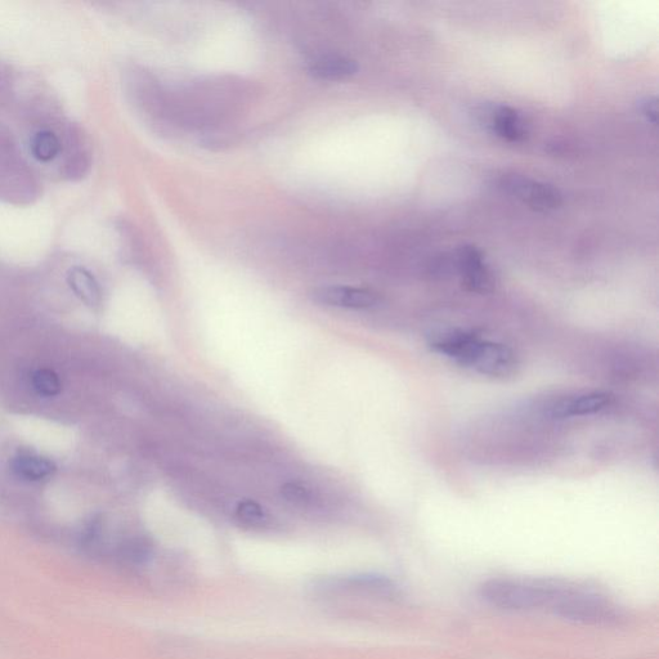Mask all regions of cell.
Returning <instances> with one entry per match:
<instances>
[{
    "instance_id": "cell-1",
    "label": "cell",
    "mask_w": 659,
    "mask_h": 659,
    "mask_svg": "<svg viewBox=\"0 0 659 659\" xmlns=\"http://www.w3.org/2000/svg\"><path fill=\"white\" fill-rule=\"evenodd\" d=\"M432 347L465 369L488 378L506 379L518 371L519 361L513 349L473 333L450 331L434 336Z\"/></svg>"
},
{
    "instance_id": "cell-2",
    "label": "cell",
    "mask_w": 659,
    "mask_h": 659,
    "mask_svg": "<svg viewBox=\"0 0 659 659\" xmlns=\"http://www.w3.org/2000/svg\"><path fill=\"white\" fill-rule=\"evenodd\" d=\"M566 585L551 580H511L499 578L483 584L481 598L487 604L505 611H553Z\"/></svg>"
},
{
    "instance_id": "cell-3",
    "label": "cell",
    "mask_w": 659,
    "mask_h": 659,
    "mask_svg": "<svg viewBox=\"0 0 659 659\" xmlns=\"http://www.w3.org/2000/svg\"><path fill=\"white\" fill-rule=\"evenodd\" d=\"M553 612L586 625H613L622 620L620 609L593 591L566 586Z\"/></svg>"
},
{
    "instance_id": "cell-4",
    "label": "cell",
    "mask_w": 659,
    "mask_h": 659,
    "mask_svg": "<svg viewBox=\"0 0 659 659\" xmlns=\"http://www.w3.org/2000/svg\"><path fill=\"white\" fill-rule=\"evenodd\" d=\"M500 186L508 194L517 197L524 204L535 210H554L562 205L563 197L557 187L549 183L533 181L522 176H505Z\"/></svg>"
},
{
    "instance_id": "cell-5",
    "label": "cell",
    "mask_w": 659,
    "mask_h": 659,
    "mask_svg": "<svg viewBox=\"0 0 659 659\" xmlns=\"http://www.w3.org/2000/svg\"><path fill=\"white\" fill-rule=\"evenodd\" d=\"M456 266L466 290L488 294L495 289L496 279L484 260L482 251L466 245L456 251Z\"/></svg>"
},
{
    "instance_id": "cell-6",
    "label": "cell",
    "mask_w": 659,
    "mask_h": 659,
    "mask_svg": "<svg viewBox=\"0 0 659 659\" xmlns=\"http://www.w3.org/2000/svg\"><path fill=\"white\" fill-rule=\"evenodd\" d=\"M479 118L491 132L502 138V140L522 142L527 138L526 120L511 107H486V109L479 111Z\"/></svg>"
},
{
    "instance_id": "cell-7",
    "label": "cell",
    "mask_w": 659,
    "mask_h": 659,
    "mask_svg": "<svg viewBox=\"0 0 659 659\" xmlns=\"http://www.w3.org/2000/svg\"><path fill=\"white\" fill-rule=\"evenodd\" d=\"M313 299L330 307L367 309L378 306L380 297L374 291L352 286H322L313 290Z\"/></svg>"
},
{
    "instance_id": "cell-8",
    "label": "cell",
    "mask_w": 659,
    "mask_h": 659,
    "mask_svg": "<svg viewBox=\"0 0 659 659\" xmlns=\"http://www.w3.org/2000/svg\"><path fill=\"white\" fill-rule=\"evenodd\" d=\"M613 397L605 392H589L564 398L551 407V416L555 419L580 418L598 414L611 405Z\"/></svg>"
},
{
    "instance_id": "cell-9",
    "label": "cell",
    "mask_w": 659,
    "mask_h": 659,
    "mask_svg": "<svg viewBox=\"0 0 659 659\" xmlns=\"http://www.w3.org/2000/svg\"><path fill=\"white\" fill-rule=\"evenodd\" d=\"M309 74L321 80H343L356 75L358 65L352 58L327 55L316 58L309 65Z\"/></svg>"
},
{
    "instance_id": "cell-10",
    "label": "cell",
    "mask_w": 659,
    "mask_h": 659,
    "mask_svg": "<svg viewBox=\"0 0 659 659\" xmlns=\"http://www.w3.org/2000/svg\"><path fill=\"white\" fill-rule=\"evenodd\" d=\"M11 466L17 477L33 482L51 477L56 470V465L51 460L34 455L17 456L13 459Z\"/></svg>"
},
{
    "instance_id": "cell-11",
    "label": "cell",
    "mask_w": 659,
    "mask_h": 659,
    "mask_svg": "<svg viewBox=\"0 0 659 659\" xmlns=\"http://www.w3.org/2000/svg\"><path fill=\"white\" fill-rule=\"evenodd\" d=\"M70 288L78 295L88 306H96L101 300V290L92 273L82 267H75L70 270L67 276Z\"/></svg>"
},
{
    "instance_id": "cell-12",
    "label": "cell",
    "mask_w": 659,
    "mask_h": 659,
    "mask_svg": "<svg viewBox=\"0 0 659 659\" xmlns=\"http://www.w3.org/2000/svg\"><path fill=\"white\" fill-rule=\"evenodd\" d=\"M30 147L35 159L48 163V161L55 159L58 152H60L61 143L55 133L49 132V130H40V132L34 134Z\"/></svg>"
},
{
    "instance_id": "cell-13",
    "label": "cell",
    "mask_w": 659,
    "mask_h": 659,
    "mask_svg": "<svg viewBox=\"0 0 659 659\" xmlns=\"http://www.w3.org/2000/svg\"><path fill=\"white\" fill-rule=\"evenodd\" d=\"M35 390L44 397H55L61 392V381L55 371L42 369L33 375Z\"/></svg>"
},
{
    "instance_id": "cell-14",
    "label": "cell",
    "mask_w": 659,
    "mask_h": 659,
    "mask_svg": "<svg viewBox=\"0 0 659 659\" xmlns=\"http://www.w3.org/2000/svg\"><path fill=\"white\" fill-rule=\"evenodd\" d=\"M123 553L129 562L136 564L146 563L151 558L152 545L146 539H133L124 546Z\"/></svg>"
},
{
    "instance_id": "cell-15",
    "label": "cell",
    "mask_w": 659,
    "mask_h": 659,
    "mask_svg": "<svg viewBox=\"0 0 659 659\" xmlns=\"http://www.w3.org/2000/svg\"><path fill=\"white\" fill-rule=\"evenodd\" d=\"M237 517L244 522L249 524V526H259L266 519V514H264L262 506L257 504L254 501H244L237 506Z\"/></svg>"
},
{
    "instance_id": "cell-16",
    "label": "cell",
    "mask_w": 659,
    "mask_h": 659,
    "mask_svg": "<svg viewBox=\"0 0 659 659\" xmlns=\"http://www.w3.org/2000/svg\"><path fill=\"white\" fill-rule=\"evenodd\" d=\"M282 496L293 504H304L309 499L308 491L306 488L299 486V484L288 483L282 487Z\"/></svg>"
},
{
    "instance_id": "cell-17",
    "label": "cell",
    "mask_w": 659,
    "mask_h": 659,
    "mask_svg": "<svg viewBox=\"0 0 659 659\" xmlns=\"http://www.w3.org/2000/svg\"><path fill=\"white\" fill-rule=\"evenodd\" d=\"M640 107H641V112H643V114L647 116V119L650 121V123L656 124L658 118V106H657L656 98L654 97L645 98L644 101H641Z\"/></svg>"
}]
</instances>
